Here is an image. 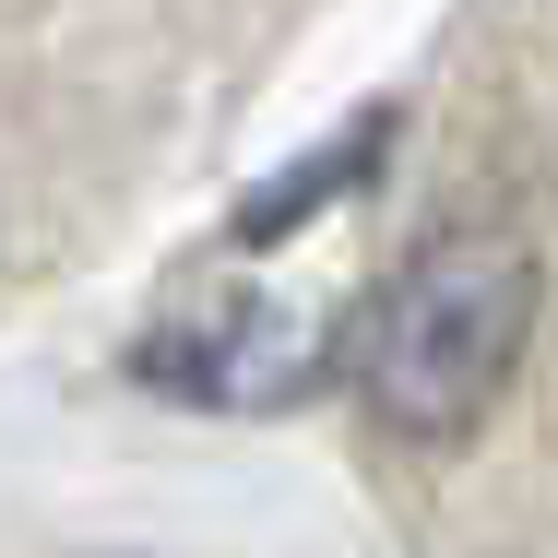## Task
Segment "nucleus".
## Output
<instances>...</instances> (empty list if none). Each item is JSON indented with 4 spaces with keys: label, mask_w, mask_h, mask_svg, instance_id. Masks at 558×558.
<instances>
[{
    "label": "nucleus",
    "mask_w": 558,
    "mask_h": 558,
    "mask_svg": "<svg viewBox=\"0 0 558 558\" xmlns=\"http://www.w3.org/2000/svg\"><path fill=\"white\" fill-rule=\"evenodd\" d=\"M322 356L333 344L310 333V322H286V310H203V322H179V333H155L131 368L155 380V392H179V404H286V392H310L322 380Z\"/></svg>",
    "instance_id": "2"
},
{
    "label": "nucleus",
    "mask_w": 558,
    "mask_h": 558,
    "mask_svg": "<svg viewBox=\"0 0 558 558\" xmlns=\"http://www.w3.org/2000/svg\"><path fill=\"white\" fill-rule=\"evenodd\" d=\"M535 310H547V262L511 238V226H440L416 238L380 298L344 322V380L380 428L404 440H463L499 380L523 368L535 344Z\"/></svg>",
    "instance_id": "1"
},
{
    "label": "nucleus",
    "mask_w": 558,
    "mask_h": 558,
    "mask_svg": "<svg viewBox=\"0 0 558 558\" xmlns=\"http://www.w3.org/2000/svg\"><path fill=\"white\" fill-rule=\"evenodd\" d=\"M368 155H380V131H344V143H333V155H322V167H298V179H274L262 203H238V238L262 250L274 226H298V215H310V203H333V179H344V167H368Z\"/></svg>",
    "instance_id": "3"
}]
</instances>
